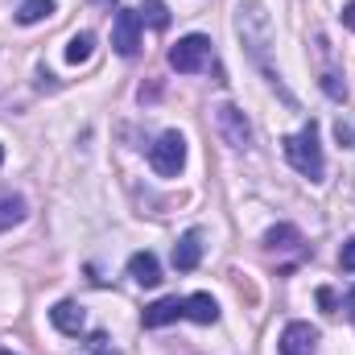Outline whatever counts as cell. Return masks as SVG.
<instances>
[{
    "label": "cell",
    "mask_w": 355,
    "mask_h": 355,
    "mask_svg": "<svg viewBox=\"0 0 355 355\" xmlns=\"http://www.w3.org/2000/svg\"><path fill=\"white\" fill-rule=\"evenodd\" d=\"M285 157H289V166H293L302 178L322 182V174H327V157H322V145H318V124H314V120H310L302 132L285 137Z\"/></svg>",
    "instance_id": "6da1fadb"
},
{
    "label": "cell",
    "mask_w": 355,
    "mask_h": 355,
    "mask_svg": "<svg viewBox=\"0 0 355 355\" xmlns=\"http://www.w3.org/2000/svg\"><path fill=\"white\" fill-rule=\"evenodd\" d=\"M207 62H211V37H202V33L182 37L174 50H170V67H174L178 75H194V71H202Z\"/></svg>",
    "instance_id": "7a4b0ae2"
},
{
    "label": "cell",
    "mask_w": 355,
    "mask_h": 355,
    "mask_svg": "<svg viewBox=\"0 0 355 355\" xmlns=\"http://www.w3.org/2000/svg\"><path fill=\"white\" fill-rule=\"evenodd\" d=\"M149 166L162 178H174L186 166V141H182V132H162L157 137V145L149 149Z\"/></svg>",
    "instance_id": "3957f363"
},
{
    "label": "cell",
    "mask_w": 355,
    "mask_h": 355,
    "mask_svg": "<svg viewBox=\"0 0 355 355\" xmlns=\"http://www.w3.org/2000/svg\"><path fill=\"white\" fill-rule=\"evenodd\" d=\"M215 124H219V137L232 149H252V124L244 120V112L236 103H219L215 107Z\"/></svg>",
    "instance_id": "277c9868"
},
{
    "label": "cell",
    "mask_w": 355,
    "mask_h": 355,
    "mask_svg": "<svg viewBox=\"0 0 355 355\" xmlns=\"http://www.w3.org/2000/svg\"><path fill=\"white\" fill-rule=\"evenodd\" d=\"M112 46L120 58H132L141 50V17L132 8H120L116 21H112Z\"/></svg>",
    "instance_id": "5b68a950"
},
{
    "label": "cell",
    "mask_w": 355,
    "mask_h": 355,
    "mask_svg": "<svg viewBox=\"0 0 355 355\" xmlns=\"http://www.w3.org/2000/svg\"><path fill=\"white\" fill-rule=\"evenodd\" d=\"M281 355H318V331L310 322H289L277 339Z\"/></svg>",
    "instance_id": "8992f818"
},
{
    "label": "cell",
    "mask_w": 355,
    "mask_h": 355,
    "mask_svg": "<svg viewBox=\"0 0 355 355\" xmlns=\"http://www.w3.org/2000/svg\"><path fill=\"white\" fill-rule=\"evenodd\" d=\"M198 261H202V232L190 227L174 244V268L178 272H190V268H198Z\"/></svg>",
    "instance_id": "52a82bcc"
},
{
    "label": "cell",
    "mask_w": 355,
    "mask_h": 355,
    "mask_svg": "<svg viewBox=\"0 0 355 355\" xmlns=\"http://www.w3.org/2000/svg\"><path fill=\"white\" fill-rule=\"evenodd\" d=\"M182 314H186L190 322L211 327V322H219V302H215L211 293H190V297H182Z\"/></svg>",
    "instance_id": "ba28073f"
},
{
    "label": "cell",
    "mask_w": 355,
    "mask_h": 355,
    "mask_svg": "<svg viewBox=\"0 0 355 355\" xmlns=\"http://www.w3.org/2000/svg\"><path fill=\"white\" fill-rule=\"evenodd\" d=\"M50 322H54L62 335H83L87 314H83V306H79V302H58V306L50 310Z\"/></svg>",
    "instance_id": "9c48e42d"
},
{
    "label": "cell",
    "mask_w": 355,
    "mask_h": 355,
    "mask_svg": "<svg viewBox=\"0 0 355 355\" xmlns=\"http://www.w3.org/2000/svg\"><path fill=\"white\" fill-rule=\"evenodd\" d=\"M182 318V297H157L153 306H145L141 322L145 327H166V322H178Z\"/></svg>",
    "instance_id": "30bf717a"
},
{
    "label": "cell",
    "mask_w": 355,
    "mask_h": 355,
    "mask_svg": "<svg viewBox=\"0 0 355 355\" xmlns=\"http://www.w3.org/2000/svg\"><path fill=\"white\" fill-rule=\"evenodd\" d=\"M128 277H132L137 285H157V281H162L157 257H153V252H132V257H128Z\"/></svg>",
    "instance_id": "8fae6325"
},
{
    "label": "cell",
    "mask_w": 355,
    "mask_h": 355,
    "mask_svg": "<svg viewBox=\"0 0 355 355\" xmlns=\"http://www.w3.org/2000/svg\"><path fill=\"white\" fill-rule=\"evenodd\" d=\"M25 219V198L21 194H0V232L17 227Z\"/></svg>",
    "instance_id": "7c38bea8"
},
{
    "label": "cell",
    "mask_w": 355,
    "mask_h": 355,
    "mask_svg": "<svg viewBox=\"0 0 355 355\" xmlns=\"http://www.w3.org/2000/svg\"><path fill=\"white\" fill-rule=\"evenodd\" d=\"M46 17H54V0H25V4L17 8V21H21V25H37V21H46Z\"/></svg>",
    "instance_id": "4fadbf2b"
},
{
    "label": "cell",
    "mask_w": 355,
    "mask_h": 355,
    "mask_svg": "<svg viewBox=\"0 0 355 355\" xmlns=\"http://www.w3.org/2000/svg\"><path fill=\"white\" fill-rule=\"evenodd\" d=\"M265 244L272 248V252H277V248H297V244H302V232L289 227V223H281V227H272V232L265 236Z\"/></svg>",
    "instance_id": "5bb4252c"
},
{
    "label": "cell",
    "mask_w": 355,
    "mask_h": 355,
    "mask_svg": "<svg viewBox=\"0 0 355 355\" xmlns=\"http://www.w3.org/2000/svg\"><path fill=\"white\" fill-rule=\"evenodd\" d=\"M137 17H141V21H149L153 29H166V25H170V12H166V0H145V4L137 8Z\"/></svg>",
    "instance_id": "9a60e30c"
},
{
    "label": "cell",
    "mask_w": 355,
    "mask_h": 355,
    "mask_svg": "<svg viewBox=\"0 0 355 355\" xmlns=\"http://www.w3.org/2000/svg\"><path fill=\"white\" fill-rule=\"evenodd\" d=\"M91 46H95V37H91V33H75V37H71V46H67V62H75V67H79V62H87Z\"/></svg>",
    "instance_id": "2e32d148"
},
{
    "label": "cell",
    "mask_w": 355,
    "mask_h": 355,
    "mask_svg": "<svg viewBox=\"0 0 355 355\" xmlns=\"http://www.w3.org/2000/svg\"><path fill=\"white\" fill-rule=\"evenodd\" d=\"M87 347H91V352H95V355H116V352H112V347H107V335H99V331H95V335H91V339H87Z\"/></svg>",
    "instance_id": "e0dca14e"
},
{
    "label": "cell",
    "mask_w": 355,
    "mask_h": 355,
    "mask_svg": "<svg viewBox=\"0 0 355 355\" xmlns=\"http://www.w3.org/2000/svg\"><path fill=\"white\" fill-rule=\"evenodd\" d=\"M339 265L347 268V272H355V240H347V244H343V252H339Z\"/></svg>",
    "instance_id": "ac0fdd59"
},
{
    "label": "cell",
    "mask_w": 355,
    "mask_h": 355,
    "mask_svg": "<svg viewBox=\"0 0 355 355\" xmlns=\"http://www.w3.org/2000/svg\"><path fill=\"white\" fill-rule=\"evenodd\" d=\"M335 137H339L347 149H355V128H352V124H343V120H339V124H335Z\"/></svg>",
    "instance_id": "d6986e66"
},
{
    "label": "cell",
    "mask_w": 355,
    "mask_h": 355,
    "mask_svg": "<svg viewBox=\"0 0 355 355\" xmlns=\"http://www.w3.org/2000/svg\"><path fill=\"white\" fill-rule=\"evenodd\" d=\"M318 306H322L327 314H335V293H331V289H318Z\"/></svg>",
    "instance_id": "ffe728a7"
},
{
    "label": "cell",
    "mask_w": 355,
    "mask_h": 355,
    "mask_svg": "<svg viewBox=\"0 0 355 355\" xmlns=\"http://www.w3.org/2000/svg\"><path fill=\"white\" fill-rule=\"evenodd\" d=\"M343 25L355 33V0H352V4H343Z\"/></svg>",
    "instance_id": "44dd1931"
},
{
    "label": "cell",
    "mask_w": 355,
    "mask_h": 355,
    "mask_svg": "<svg viewBox=\"0 0 355 355\" xmlns=\"http://www.w3.org/2000/svg\"><path fill=\"white\" fill-rule=\"evenodd\" d=\"M347 314H352V322H355V285H352V293H347Z\"/></svg>",
    "instance_id": "7402d4cb"
},
{
    "label": "cell",
    "mask_w": 355,
    "mask_h": 355,
    "mask_svg": "<svg viewBox=\"0 0 355 355\" xmlns=\"http://www.w3.org/2000/svg\"><path fill=\"white\" fill-rule=\"evenodd\" d=\"M99 4H116V0H99Z\"/></svg>",
    "instance_id": "603a6c76"
},
{
    "label": "cell",
    "mask_w": 355,
    "mask_h": 355,
    "mask_svg": "<svg viewBox=\"0 0 355 355\" xmlns=\"http://www.w3.org/2000/svg\"><path fill=\"white\" fill-rule=\"evenodd\" d=\"M0 162H4V149H0Z\"/></svg>",
    "instance_id": "cb8c5ba5"
},
{
    "label": "cell",
    "mask_w": 355,
    "mask_h": 355,
    "mask_svg": "<svg viewBox=\"0 0 355 355\" xmlns=\"http://www.w3.org/2000/svg\"><path fill=\"white\" fill-rule=\"evenodd\" d=\"M0 355H8V352H0Z\"/></svg>",
    "instance_id": "d4e9b609"
}]
</instances>
